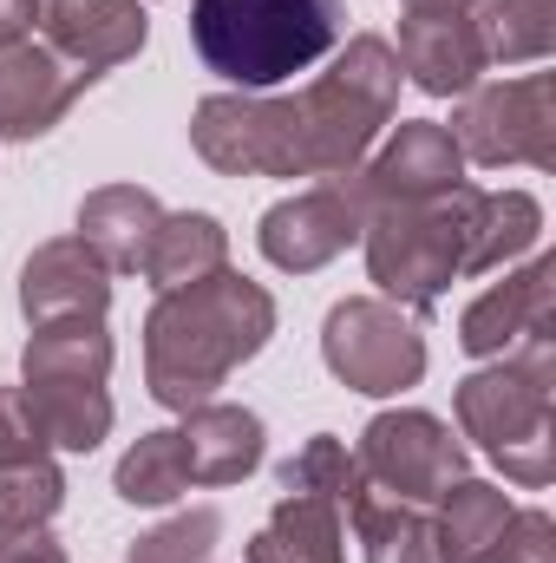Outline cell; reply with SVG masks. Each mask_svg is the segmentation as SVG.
Listing matches in <instances>:
<instances>
[{
  "label": "cell",
  "mask_w": 556,
  "mask_h": 563,
  "mask_svg": "<svg viewBox=\"0 0 556 563\" xmlns=\"http://www.w3.org/2000/svg\"><path fill=\"white\" fill-rule=\"evenodd\" d=\"M0 563H73V558L46 525H33V531H0Z\"/></svg>",
  "instance_id": "obj_33"
},
{
  "label": "cell",
  "mask_w": 556,
  "mask_h": 563,
  "mask_svg": "<svg viewBox=\"0 0 556 563\" xmlns=\"http://www.w3.org/2000/svg\"><path fill=\"white\" fill-rule=\"evenodd\" d=\"M164 223V203L144 190V184H105L79 203V243L112 269V276H132L144 269V250H151V230Z\"/></svg>",
  "instance_id": "obj_18"
},
{
  "label": "cell",
  "mask_w": 556,
  "mask_h": 563,
  "mask_svg": "<svg viewBox=\"0 0 556 563\" xmlns=\"http://www.w3.org/2000/svg\"><path fill=\"white\" fill-rule=\"evenodd\" d=\"M471 26L485 40V59L531 66V59H551L556 46V0H478Z\"/></svg>",
  "instance_id": "obj_26"
},
{
  "label": "cell",
  "mask_w": 556,
  "mask_h": 563,
  "mask_svg": "<svg viewBox=\"0 0 556 563\" xmlns=\"http://www.w3.org/2000/svg\"><path fill=\"white\" fill-rule=\"evenodd\" d=\"M471 563H556V525L551 511H511L504 538Z\"/></svg>",
  "instance_id": "obj_31"
},
{
  "label": "cell",
  "mask_w": 556,
  "mask_h": 563,
  "mask_svg": "<svg viewBox=\"0 0 556 563\" xmlns=\"http://www.w3.org/2000/svg\"><path fill=\"white\" fill-rule=\"evenodd\" d=\"M216 538H223V511L197 505V511H177L157 531H144L138 544L125 551V563H210Z\"/></svg>",
  "instance_id": "obj_30"
},
{
  "label": "cell",
  "mask_w": 556,
  "mask_h": 563,
  "mask_svg": "<svg viewBox=\"0 0 556 563\" xmlns=\"http://www.w3.org/2000/svg\"><path fill=\"white\" fill-rule=\"evenodd\" d=\"M86 86H92V73H79L73 59H59L46 40L0 46V139H13V144L46 139L79 106Z\"/></svg>",
  "instance_id": "obj_13"
},
{
  "label": "cell",
  "mask_w": 556,
  "mask_h": 563,
  "mask_svg": "<svg viewBox=\"0 0 556 563\" xmlns=\"http://www.w3.org/2000/svg\"><path fill=\"white\" fill-rule=\"evenodd\" d=\"M105 308H112V269L79 236H53L26 256L20 314L33 328H46V321H105Z\"/></svg>",
  "instance_id": "obj_15"
},
{
  "label": "cell",
  "mask_w": 556,
  "mask_h": 563,
  "mask_svg": "<svg viewBox=\"0 0 556 563\" xmlns=\"http://www.w3.org/2000/svg\"><path fill=\"white\" fill-rule=\"evenodd\" d=\"M46 432L33 420V407L20 400V387H0V465H26V459H46Z\"/></svg>",
  "instance_id": "obj_32"
},
{
  "label": "cell",
  "mask_w": 556,
  "mask_h": 563,
  "mask_svg": "<svg viewBox=\"0 0 556 563\" xmlns=\"http://www.w3.org/2000/svg\"><path fill=\"white\" fill-rule=\"evenodd\" d=\"M393 59H400V73L413 79L419 92H432V99L471 92L478 73L491 66V59H485V40H478V26H471V13H407Z\"/></svg>",
  "instance_id": "obj_16"
},
{
  "label": "cell",
  "mask_w": 556,
  "mask_h": 563,
  "mask_svg": "<svg viewBox=\"0 0 556 563\" xmlns=\"http://www.w3.org/2000/svg\"><path fill=\"white\" fill-rule=\"evenodd\" d=\"M190 144L223 177H314L294 99L269 92H210L190 112Z\"/></svg>",
  "instance_id": "obj_8"
},
{
  "label": "cell",
  "mask_w": 556,
  "mask_h": 563,
  "mask_svg": "<svg viewBox=\"0 0 556 563\" xmlns=\"http://www.w3.org/2000/svg\"><path fill=\"white\" fill-rule=\"evenodd\" d=\"M20 400L33 407L46 445L59 452H99V439L112 432L105 380H20Z\"/></svg>",
  "instance_id": "obj_21"
},
{
  "label": "cell",
  "mask_w": 556,
  "mask_h": 563,
  "mask_svg": "<svg viewBox=\"0 0 556 563\" xmlns=\"http://www.w3.org/2000/svg\"><path fill=\"white\" fill-rule=\"evenodd\" d=\"M26 26H33V0H0V46L26 40Z\"/></svg>",
  "instance_id": "obj_34"
},
{
  "label": "cell",
  "mask_w": 556,
  "mask_h": 563,
  "mask_svg": "<svg viewBox=\"0 0 556 563\" xmlns=\"http://www.w3.org/2000/svg\"><path fill=\"white\" fill-rule=\"evenodd\" d=\"M478 184H458L425 203H387L367 217V276L380 282L407 314H425L471 263V230H478Z\"/></svg>",
  "instance_id": "obj_5"
},
{
  "label": "cell",
  "mask_w": 556,
  "mask_h": 563,
  "mask_svg": "<svg viewBox=\"0 0 556 563\" xmlns=\"http://www.w3.org/2000/svg\"><path fill=\"white\" fill-rule=\"evenodd\" d=\"M276 334V295L263 282L216 269L190 288H164L144 314V380L170 413L203 407L243 361H256Z\"/></svg>",
  "instance_id": "obj_1"
},
{
  "label": "cell",
  "mask_w": 556,
  "mask_h": 563,
  "mask_svg": "<svg viewBox=\"0 0 556 563\" xmlns=\"http://www.w3.org/2000/svg\"><path fill=\"white\" fill-rule=\"evenodd\" d=\"M445 132H452L465 164H485V170H504V164L556 170V73H524V79H498V86L458 92V112H452Z\"/></svg>",
  "instance_id": "obj_6"
},
{
  "label": "cell",
  "mask_w": 556,
  "mask_h": 563,
  "mask_svg": "<svg viewBox=\"0 0 556 563\" xmlns=\"http://www.w3.org/2000/svg\"><path fill=\"white\" fill-rule=\"evenodd\" d=\"M66 505V472L53 459H26V465H0V531H33L53 525V511Z\"/></svg>",
  "instance_id": "obj_29"
},
{
  "label": "cell",
  "mask_w": 556,
  "mask_h": 563,
  "mask_svg": "<svg viewBox=\"0 0 556 563\" xmlns=\"http://www.w3.org/2000/svg\"><path fill=\"white\" fill-rule=\"evenodd\" d=\"M511 511H518V505H511L498 485H485V478H452V485L438 492V518H432L438 563H471V558H485V551L504 538Z\"/></svg>",
  "instance_id": "obj_22"
},
{
  "label": "cell",
  "mask_w": 556,
  "mask_h": 563,
  "mask_svg": "<svg viewBox=\"0 0 556 563\" xmlns=\"http://www.w3.org/2000/svg\"><path fill=\"white\" fill-rule=\"evenodd\" d=\"M294 112H301V139H308V170L314 177H347L400 112V59H393V46L380 33L341 40L334 66L294 92Z\"/></svg>",
  "instance_id": "obj_4"
},
{
  "label": "cell",
  "mask_w": 556,
  "mask_h": 563,
  "mask_svg": "<svg viewBox=\"0 0 556 563\" xmlns=\"http://www.w3.org/2000/svg\"><path fill=\"white\" fill-rule=\"evenodd\" d=\"M281 492H308V498H327V505H354L360 492H367V478H360V465H354V452L334 439V432H314L294 459H281L276 472Z\"/></svg>",
  "instance_id": "obj_28"
},
{
  "label": "cell",
  "mask_w": 556,
  "mask_h": 563,
  "mask_svg": "<svg viewBox=\"0 0 556 563\" xmlns=\"http://www.w3.org/2000/svg\"><path fill=\"white\" fill-rule=\"evenodd\" d=\"M33 20H40V40L92 79L138 59L151 33L138 0H33Z\"/></svg>",
  "instance_id": "obj_14"
},
{
  "label": "cell",
  "mask_w": 556,
  "mask_h": 563,
  "mask_svg": "<svg viewBox=\"0 0 556 563\" xmlns=\"http://www.w3.org/2000/svg\"><path fill=\"white\" fill-rule=\"evenodd\" d=\"M360 230H367V197H360V184H354V170H347V177H321V184L281 197L276 210L263 217L256 243H263V256H269L276 269L314 276V269H327L341 250H354Z\"/></svg>",
  "instance_id": "obj_10"
},
{
  "label": "cell",
  "mask_w": 556,
  "mask_h": 563,
  "mask_svg": "<svg viewBox=\"0 0 556 563\" xmlns=\"http://www.w3.org/2000/svg\"><path fill=\"white\" fill-rule=\"evenodd\" d=\"M321 361L354 394H374V400L407 394L425 374L419 314H407L400 301H380V295H347L321 321Z\"/></svg>",
  "instance_id": "obj_7"
},
{
  "label": "cell",
  "mask_w": 556,
  "mask_h": 563,
  "mask_svg": "<svg viewBox=\"0 0 556 563\" xmlns=\"http://www.w3.org/2000/svg\"><path fill=\"white\" fill-rule=\"evenodd\" d=\"M354 465L374 492L400 498V505H438V492L452 478H465V439L438 413H419V407H393V413H374L360 445H354Z\"/></svg>",
  "instance_id": "obj_9"
},
{
  "label": "cell",
  "mask_w": 556,
  "mask_h": 563,
  "mask_svg": "<svg viewBox=\"0 0 556 563\" xmlns=\"http://www.w3.org/2000/svg\"><path fill=\"white\" fill-rule=\"evenodd\" d=\"M230 269V230L210 217V210H164V223L151 230V250H144V276L151 288H190V282Z\"/></svg>",
  "instance_id": "obj_19"
},
{
  "label": "cell",
  "mask_w": 556,
  "mask_h": 563,
  "mask_svg": "<svg viewBox=\"0 0 556 563\" xmlns=\"http://www.w3.org/2000/svg\"><path fill=\"white\" fill-rule=\"evenodd\" d=\"M544 236V203L531 190H485L478 203V230H471V263L465 276H491L518 256H531Z\"/></svg>",
  "instance_id": "obj_25"
},
{
  "label": "cell",
  "mask_w": 556,
  "mask_h": 563,
  "mask_svg": "<svg viewBox=\"0 0 556 563\" xmlns=\"http://www.w3.org/2000/svg\"><path fill=\"white\" fill-rule=\"evenodd\" d=\"M537 334H556V256H531L458 314V347L471 361H498Z\"/></svg>",
  "instance_id": "obj_12"
},
{
  "label": "cell",
  "mask_w": 556,
  "mask_h": 563,
  "mask_svg": "<svg viewBox=\"0 0 556 563\" xmlns=\"http://www.w3.org/2000/svg\"><path fill=\"white\" fill-rule=\"evenodd\" d=\"M354 531H360V558L367 563H438V544H432V518L425 505H400L387 492H360L347 505Z\"/></svg>",
  "instance_id": "obj_24"
},
{
  "label": "cell",
  "mask_w": 556,
  "mask_h": 563,
  "mask_svg": "<svg viewBox=\"0 0 556 563\" xmlns=\"http://www.w3.org/2000/svg\"><path fill=\"white\" fill-rule=\"evenodd\" d=\"M465 439L524 492H544L556 478V334H537L491 367L465 374L458 394Z\"/></svg>",
  "instance_id": "obj_2"
},
{
  "label": "cell",
  "mask_w": 556,
  "mask_h": 563,
  "mask_svg": "<svg viewBox=\"0 0 556 563\" xmlns=\"http://www.w3.org/2000/svg\"><path fill=\"white\" fill-rule=\"evenodd\" d=\"M20 380H112V334L105 321H46L26 334Z\"/></svg>",
  "instance_id": "obj_23"
},
{
  "label": "cell",
  "mask_w": 556,
  "mask_h": 563,
  "mask_svg": "<svg viewBox=\"0 0 556 563\" xmlns=\"http://www.w3.org/2000/svg\"><path fill=\"white\" fill-rule=\"evenodd\" d=\"M478 0H407V13H471Z\"/></svg>",
  "instance_id": "obj_35"
},
{
  "label": "cell",
  "mask_w": 556,
  "mask_h": 563,
  "mask_svg": "<svg viewBox=\"0 0 556 563\" xmlns=\"http://www.w3.org/2000/svg\"><path fill=\"white\" fill-rule=\"evenodd\" d=\"M177 445H184V465H190V485H243L256 465H263V413L249 407H223V400H203L190 407L177 426Z\"/></svg>",
  "instance_id": "obj_17"
},
{
  "label": "cell",
  "mask_w": 556,
  "mask_h": 563,
  "mask_svg": "<svg viewBox=\"0 0 556 563\" xmlns=\"http://www.w3.org/2000/svg\"><path fill=\"white\" fill-rule=\"evenodd\" d=\"M112 492H119L125 505H170V498H184V492H190V465H184L177 426H164V432H144L138 445L119 459V472H112Z\"/></svg>",
  "instance_id": "obj_27"
},
{
  "label": "cell",
  "mask_w": 556,
  "mask_h": 563,
  "mask_svg": "<svg viewBox=\"0 0 556 563\" xmlns=\"http://www.w3.org/2000/svg\"><path fill=\"white\" fill-rule=\"evenodd\" d=\"M354 184L367 197V217L387 210V203H425V197H445L465 184V157L445 125L432 119H400V132L380 144L374 157L354 164Z\"/></svg>",
  "instance_id": "obj_11"
},
{
  "label": "cell",
  "mask_w": 556,
  "mask_h": 563,
  "mask_svg": "<svg viewBox=\"0 0 556 563\" xmlns=\"http://www.w3.org/2000/svg\"><path fill=\"white\" fill-rule=\"evenodd\" d=\"M341 40H347L341 0H190L197 59L243 92H269L321 66Z\"/></svg>",
  "instance_id": "obj_3"
},
{
  "label": "cell",
  "mask_w": 556,
  "mask_h": 563,
  "mask_svg": "<svg viewBox=\"0 0 556 563\" xmlns=\"http://www.w3.org/2000/svg\"><path fill=\"white\" fill-rule=\"evenodd\" d=\"M249 563H347L341 551V505L281 492L269 525L249 538Z\"/></svg>",
  "instance_id": "obj_20"
}]
</instances>
